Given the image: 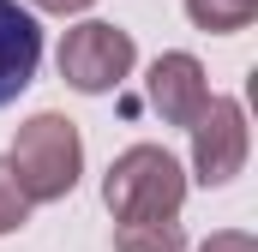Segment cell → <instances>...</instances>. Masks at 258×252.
Returning a JSON list of instances; mask_svg holds the SVG:
<instances>
[{
	"instance_id": "1",
	"label": "cell",
	"mask_w": 258,
	"mask_h": 252,
	"mask_svg": "<svg viewBox=\"0 0 258 252\" xmlns=\"http://www.w3.org/2000/svg\"><path fill=\"white\" fill-rule=\"evenodd\" d=\"M102 204H108L114 222H162V216H180L186 174H180V162L162 144H132V150H120L108 162Z\"/></svg>"
},
{
	"instance_id": "2",
	"label": "cell",
	"mask_w": 258,
	"mask_h": 252,
	"mask_svg": "<svg viewBox=\"0 0 258 252\" xmlns=\"http://www.w3.org/2000/svg\"><path fill=\"white\" fill-rule=\"evenodd\" d=\"M12 180L30 204H54L78 186V168H84V138L66 114H30L12 138Z\"/></svg>"
},
{
	"instance_id": "3",
	"label": "cell",
	"mask_w": 258,
	"mask_h": 252,
	"mask_svg": "<svg viewBox=\"0 0 258 252\" xmlns=\"http://www.w3.org/2000/svg\"><path fill=\"white\" fill-rule=\"evenodd\" d=\"M132 60H138V48H132V36L120 24L90 18V24H78V30L60 36V78L72 90H84V96L120 90V78L132 72Z\"/></svg>"
},
{
	"instance_id": "4",
	"label": "cell",
	"mask_w": 258,
	"mask_h": 252,
	"mask_svg": "<svg viewBox=\"0 0 258 252\" xmlns=\"http://www.w3.org/2000/svg\"><path fill=\"white\" fill-rule=\"evenodd\" d=\"M186 132H192V174H198V186H228L246 168V114H240L234 96H210Z\"/></svg>"
},
{
	"instance_id": "5",
	"label": "cell",
	"mask_w": 258,
	"mask_h": 252,
	"mask_svg": "<svg viewBox=\"0 0 258 252\" xmlns=\"http://www.w3.org/2000/svg\"><path fill=\"white\" fill-rule=\"evenodd\" d=\"M36 66H42V24L18 0H0V108L30 90Z\"/></svg>"
},
{
	"instance_id": "6",
	"label": "cell",
	"mask_w": 258,
	"mask_h": 252,
	"mask_svg": "<svg viewBox=\"0 0 258 252\" xmlns=\"http://www.w3.org/2000/svg\"><path fill=\"white\" fill-rule=\"evenodd\" d=\"M204 102H210L204 66H198L192 54H180V48H174V54H156V66H150V108L168 126H192Z\"/></svg>"
},
{
	"instance_id": "7",
	"label": "cell",
	"mask_w": 258,
	"mask_h": 252,
	"mask_svg": "<svg viewBox=\"0 0 258 252\" xmlns=\"http://www.w3.org/2000/svg\"><path fill=\"white\" fill-rule=\"evenodd\" d=\"M114 252H186L180 216H162V222H120V228H114Z\"/></svg>"
},
{
	"instance_id": "8",
	"label": "cell",
	"mask_w": 258,
	"mask_h": 252,
	"mask_svg": "<svg viewBox=\"0 0 258 252\" xmlns=\"http://www.w3.org/2000/svg\"><path fill=\"white\" fill-rule=\"evenodd\" d=\"M186 18L210 36H234L258 18V0H186Z\"/></svg>"
},
{
	"instance_id": "9",
	"label": "cell",
	"mask_w": 258,
	"mask_h": 252,
	"mask_svg": "<svg viewBox=\"0 0 258 252\" xmlns=\"http://www.w3.org/2000/svg\"><path fill=\"white\" fill-rule=\"evenodd\" d=\"M24 216H30V198L18 192V180H12V162L0 156V234L24 228Z\"/></svg>"
},
{
	"instance_id": "10",
	"label": "cell",
	"mask_w": 258,
	"mask_h": 252,
	"mask_svg": "<svg viewBox=\"0 0 258 252\" xmlns=\"http://www.w3.org/2000/svg\"><path fill=\"white\" fill-rule=\"evenodd\" d=\"M198 252H258V240H252V234H240V228H222V234H210Z\"/></svg>"
},
{
	"instance_id": "11",
	"label": "cell",
	"mask_w": 258,
	"mask_h": 252,
	"mask_svg": "<svg viewBox=\"0 0 258 252\" xmlns=\"http://www.w3.org/2000/svg\"><path fill=\"white\" fill-rule=\"evenodd\" d=\"M30 6H42V12H84V6H96V0H30Z\"/></svg>"
}]
</instances>
